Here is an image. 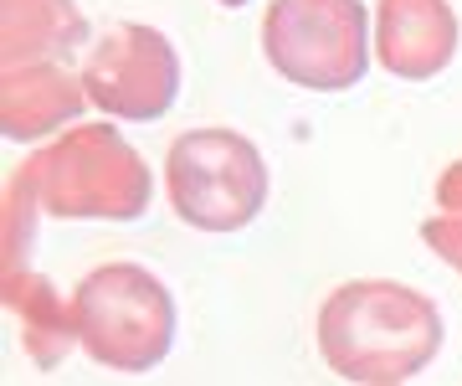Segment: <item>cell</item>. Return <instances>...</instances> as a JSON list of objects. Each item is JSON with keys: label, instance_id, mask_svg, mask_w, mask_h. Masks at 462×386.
<instances>
[{"label": "cell", "instance_id": "obj_5", "mask_svg": "<svg viewBox=\"0 0 462 386\" xmlns=\"http://www.w3.org/2000/svg\"><path fill=\"white\" fill-rule=\"evenodd\" d=\"M175 83H180L175 47L165 36H154L149 26H114L88 62L93 103L129 118H154L175 99Z\"/></svg>", "mask_w": 462, "mask_h": 386}, {"label": "cell", "instance_id": "obj_4", "mask_svg": "<svg viewBox=\"0 0 462 386\" xmlns=\"http://www.w3.org/2000/svg\"><path fill=\"white\" fill-rule=\"evenodd\" d=\"M83 340L103 366L149 371L175 340V304L149 273L103 268L78 294Z\"/></svg>", "mask_w": 462, "mask_h": 386}, {"label": "cell", "instance_id": "obj_2", "mask_svg": "<svg viewBox=\"0 0 462 386\" xmlns=\"http://www.w3.org/2000/svg\"><path fill=\"white\" fill-rule=\"evenodd\" d=\"M170 202L196 232H236L267 202V165L231 129H190L170 150Z\"/></svg>", "mask_w": 462, "mask_h": 386}, {"label": "cell", "instance_id": "obj_1", "mask_svg": "<svg viewBox=\"0 0 462 386\" xmlns=\"http://www.w3.org/2000/svg\"><path fill=\"white\" fill-rule=\"evenodd\" d=\"M324 361L355 381L396 386L437 355L442 325L421 294L401 284H349L319 319Z\"/></svg>", "mask_w": 462, "mask_h": 386}, {"label": "cell", "instance_id": "obj_3", "mask_svg": "<svg viewBox=\"0 0 462 386\" xmlns=\"http://www.w3.org/2000/svg\"><path fill=\"white\" fill-rule=\"evenodd\" d=\"M263 36L273 68L303 88H349L370 62V16L355 0H278Z\"/></svg>", "mask_w": 462, "mask_h": 386}, {"label": "cell", "instance_id": "obj_7", "mask_svg": "<svg viewBox=\"0 0 462 386\" xmlns=\"http://www.w3.org/2000/svg\"><path fill=\"white\" fill-rule=\"evenodd\" d=\"M452 227H457V237H452V248H447V252H452V258L462 263V221H452Z\"/></svg>", "mask_w": 462, "mask_h": 386}, {"label": "cell", "instance_id": "obj_6", "mask_svg": "<svg viewBox=\"0 0 462 386\" xmlns=\"http://www.w3.org/2000/svg\"><path fill=\"white\" fill-rule=\"evenodd\" d=\"M457 52V21L447 0H380L375 57L396 78H437Z\"/></svg>", "mask_w": 462, "mask_h": 386}]
</instances>
